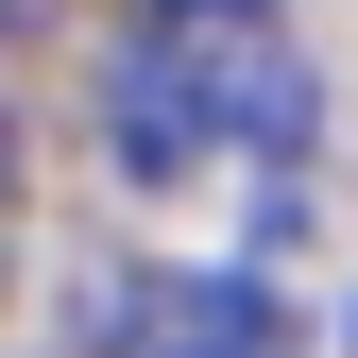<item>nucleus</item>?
<instances>
[{
    "instance_id": "1",
    "label": "nucleus",
    "mask_w": 358,
    "mask_h": 358,
    "mask_svg": "<svg viewBox=\"0 0 358 358\" xmlns=\"http://www.w3.org/2000/svg\"><path fill=\"white\" fill-rule=\"evenodd\" d=\"M307 137V52L256 0H154L137 52H120V154L154 188H188L222 154H290Z\"/></svg>"
},
{
    "instance_id": "2",
    "label": "nucleus",
    "mask_w": 358,
    "mask_h": 358,
    "mask_svg": "<svg viewBox=\"0 0 358 358\" xmlns=\"http://www.w3.org/2000/svg\"><path fill=\"white\" fill-rule=\"evenodd\" d=\"M103 358H290V324L239 273H120L103 290Z\"/></svg>"
},
{
    "instance_id": "3",
    "label": "nucleus",
    "mask_w": 358,
    "mask_h": 358,
    "mask_svg": "<svg viewBox=\"0 0 358 358\" xmlns=\"http://www.w3.org/2000/svg\"><path fill=\"white\" fill-rule=\"evenodd\" d=\"M0 239H17V137H0Z\"/></svg>"
}]
</instances>
